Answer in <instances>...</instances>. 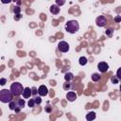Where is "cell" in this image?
<instances>
[{
    "instance_id": "obj_1",
    "label": "cell",
    "mask_w": 121,
    "mask_h": 121,
    "mask_svg": "<svg viewBox=\"0 0 121 121\" xmlns=\"http://www.w3.org/2000/svg\"><path fill=\"white\" fill-rule=\"evenodd\" d=\"M64 28H65V30H66L68 33L74 34V33L78 32V29H79L78 22L76 21V20H70V21H68V22L65 23Z\"/></svg>"
},
{
    "instance_id": "obj_18",
    "label": "cell",
    "mask_w": 121,
    "mask_h": 121,
    "mask_svg": "<svg viewBox=\"0 0 121 121\" xmlns=\"http://www.w3.org/2000/svg\"><path fill=\"white\" fill-rule=\"evenodd\" d=\"M27 104H28V106H29V108H33L34 106H35V100H34V98H31L30 100H28V102H27Z\"/></svg>"
},
{
    "instance_id": "obj_16",
    "label": "cell",
    "mask_w": 121,
    "mask_h": 121,
    "mask_svg": "<svg viewBox=\"0 0 121 121\" xmlns=\"http://www.w3.org/2000/svg\"><path fill=\"white\" fill-rule=\"evenodd\" d=\"M71 88H72L71 83H69V82H65V83H63V89H64V90L68 91V90H70Z\"/></svg>"
},
{
    "instance_id": "obj_7",
    "label": "cell",
    "mask_w": 121,
    "mask_h": 121,
    "mask_svg": "<svg viewBox=\"0 0 121 121\" xmlns=\"http://www.w3.org/2000/svg\"><path fill=\"white\" fill-rule=\"evenodd\" d=\"M38 94L40 95V96H45L48 94V89L46 88L45 85H41L38 88Z\"/></svg>"
},
{
    "instance_id": "obj_5",
    "label": "cell",
    "mask_w": 121,
    "mask_h": 121,
    "mask_svg": "<svg viewBox=\"0 0 121 121\" xmlns=\"http://www.w3.org/2000/svg\"><path fill=\"white\" fill-rule=\"evenodd\" d=\"M95 24H96V26H99V27H102V26H106V24H107V19H106V17H105L104 15H99V16L96 17V19H95Z\"/></svg>"
},
{
    "instance_id": "obj_28",
    "label": "cell",
    "mask_w": 121,
    "mask_h": 121,
    "mask_svg": "<svg viewBox=\"0 0 121 121\" xmlns=\"http://www.w3.org/2000/svg\"><path fill=\"white\" fill-rule=\"evenodd\" d=\"M120 92H121V84H120Z\"/></svg>"
},
{
    "instance_id": "obj_9",
    "label": "cell",
    "mask_w": 121,
    "mask_h": 121,
    "mask_svg": "<svg viewBox=\"0 0 121 121\" xmlns=\"http://www.w3.org/2000/svg\"><path fill=\"white\" fill-rule=\"evenodd\" d=\"M66 98H67L68 101L73 102V101H75L76 98H77V94H76L75 92H73V91H70V92H68V93L66 94Z\"/></svg>"
},
{
    "instance_id": "obj_2",
    "label": "cell",
    "mask_w": 121,
    "mask_h": 121,
    "mask_svg": "<svg viewBox=\"0 0 121 121\" xmlns=\"http://www.w3.org/2000/svg\"><path fill=\"white\" fill-rule=\"evenodd\" d=\"M13 99V94L10 90L3 89L0 91V100L3 103H9Z\"/></svg>"
},
{
    "instance_id": "obj_13",
    "label": "cell",
    "mask_w": 121,
    "mask_h": 121,
    "mask_svg": "<svg viewBox=\"0 0 121 121\" xmlns=\"http://www.w3.org/2000/svg\"><path fill=\"white\" fill-rule=\"evenodd\" d=\"M64 79H65L66 82H70L71 80L74 79V75H73L72 73H70V72L65 73V75H64Z\"/></svg>"
},
{
    "instance_id": "obj_27",
    "label": "cell",
    "mask_w": 121,
    "mask_h": 121,
    "mask_svg": "<svg viewBox=\"0 0 121 121\" xmlns=\"http://www.w3.org/2000/svg\"><path fill=\"white\" fill-rule=\"evenodd\" d=\"M31 90H32V95H36L37 94V89H36V87H32L31 88Z\"/></svg>"
},
{
    "instance_id": "obj_19",
    "label": "cell",
    "mask_w": 121,
    "mask_h": 121,
    "mask_svg": "<svg viewBox=\"0 0 121 121\" xmlns=\"http://www.w3.org/2000/svg\"><path fill=\"white\" fill-rule=\"evenodd\" d=\"M34 100H35V103L38 104V105L42 103V98H41V96H35V97H34Z\"/></svg>"
},
{
    "instance_id": "obj_23",
    "label": "cell",
    "mask_w": 121,
    "mask_h": 121,
    "mask_svg": "<svg viewBox=\"0 0 121 121\" xmlns=\"http://www.w3.org/2000/svg\"><path fill=\"white\" fill-rule=\"evenodd\" d=\"M65 4V1H60V0H56V5H58L59 7L60 6H62Z\"/></svg>"
},
{
    "instance_id": "obj_3",
    "label": "cell",
    "mask_w": 121,
    "mask_h": 121,
    "mask_svg": "<svg viewBox=\"0 0 121 121\" xmlns=\"http://www.w3.org/2000/svg\"><path fill=\"white\" fill-rule=\"evenodd\" d=\"M24 89H25V88H23V85H22L21 83H19V82H13V83H11L9 90L12 92L13 95L19 96L20 95L23 94Z\"/></svg>"
},
{
    "instance_id": "obj_20",
    "label": "cell",
    "mask_w": 121,
    "mask_h": 121,
    "mask_svg": "<svg viewBox=\"0 0 121 121\" xmlns=\"http://www.w3.org/2000/svg\"><path fill=\"white\" fill-rule=\"evenodd\" d=\"M20 11H21V9L19 8V7H14V9H13V12L16 14V15H18V14H20Z\"/></svg>"
},
{
    "instance_id": "obj_11",
    "label": "cell",
    "mask_w": 121,
    "mask_h": 121,
    "mask_svg": "<svg viewBox=\"0 0 121 121\" xmlns=\"http://www.w3.org/2000/svg\"><path fill=\"white\" fill-rule=\"evenodd\" d=\"M31 95H32V90L29 87H26L24 89V92H23V97L24 98H28V97H30Z\"/></svg>"
},
{
    "instance_id": "obj_8",
    "label": "cell",
    "mask_w": 121,
    "mask_h": 121,
    "mask_svg": "<svg viewBox=\"0 0 121 121\" xmlns=\"http://www.w3.org/2000/svg\"><path fill=\"white\" fill-rule=\"evenodd\" d=\"M9 108L10 109V110H12V111H15L16 112H20V108H19V106H18V103H17V100L16 101H11V102H9Z\"/></svg>"
},
{
    "instance_id": "obj_21",
    "label": "cell",
    "mask_w": 121,
    "mask_h": 121,
    "mask_svg": "<svg viewBox=\"0 0 121 121\" xmlns=\"http://www.w3.org/2000/svg\"><path fill=\"white\" fill-rule=\"evenodd\" d=\"M116 77H117V78L119 79V80H121V67L120 68H118V70H117V72H116V75H115Z\"/></svg>"
},
{
    "instance_id": "obj_25",
    "label": "cell",
    "mask_w": 121,
    "mask_h": 121,
    "mask_svg": "<svg viewBox=\"0 0 121 121\" xmlns=\"http://www.w3.org/2000/svg\"><path fill=\"white\" fill-rule=\"evenodd\" d=\"M112 31H113V30H112V28H109V29H107V31H106V35H108V36H111Z\"/></svg>"
},
{
    "instance_id": "obj_24",
    "label": "cell",
    "mask_w": 121,
    "mask_h": 121,
    "mask_svg": "<svg viewBox=\"0 0 121 121\" xmlns=\"http://www.w3.org/2000/svg\"><path fill=\"white\" fill-rule=\"evenodd\" d=\"M114 21H115L116 23H120V22H121V16H119V15H118V16H115V17H114Z\"/></svg>"
},
{
    "instance_id": "obj_22",
    "label": "cell",
    "mask_w": 121,
    "mask_h": 121,
    "mask_svg": "<svg viewBox=\"0 0 121 121\" xmlns=\"http://www.w3.org/2000/svg\"><path fill=\"white\" fill-rule=\"evenodd\" d=\"M111 80H112V83H114V84H115V83H118V80H119V79L117 78V77H116V76H113V77H112Z\"/></svg>"
},
{
    "instance_id": "obj_6",
    "label": "cell",
    "mask_w": 121,
    "mask_h": 121,
    "mask_svg": "<svg viewBox=\"0 0 121 121\" xmlns=\"http://www.w3.org/2000/svg\"><path fill=\"white\" fill-rule=\"evenodd\" d=\"M97 68H98L99 72L106 73L108 71V69H109V64L107 62H105V61H101V62H99L97 64Z\"/></svg>"
},
{
    "instance_id": "obj_10",
    "label": "cell",
    "mask_w": 121,
    "mask_h": 121,
    "mask_svg": "<svg viewBox=\"0 0 121 121\" xmlns=\"http://www.w3.org/2000/svg\"><path fill=\"white\" fill-rule=\"evenodd\" d=\"M49 10H50V12H51L52 14H54V15L59 14V12H60V7H59L58 5H56V4L51 5L50 8H49Z\"/></svg>"
},
{
    "instance_id": "obj_26",
    "label": "cell",
    "mask_w": 121,
    "mask_h": 121,
    "mask_svg": "<svg viewBox=\"0 0 121 121\" xmlns=\"http://www.w3.org/2000/svg\"><path fill=\"white\" fill-rule=\"evenodd\" d=\"M6 82H7V79H6V78H2L0 79V85H5Z\"/></svg>"
},
{
    "instance_id": "obj_17",
    "label": "cell",
    "mask_w": 121,
    "mask_h": 121,
    "mask_svg": "<svg viewBox=\"0 0 121 121\" xmlns=\"http://www.w3.org/2000/svg\"><path fill=\"white\" fill-rule=\"evenodd\" d=\"M17 103H18V106H19L20 109L25 107V101L23 99H17Z\"/></svg>"
},
{
    "instance_id": "obj_14",
    "label": "cell",
    "mask_w": 121,
    "mask_h": 121,
    "mask_svg": "<svg viewBox=\"0 0 121 121\" xmlns=\"http://www.w3.org/2000/svg\"><path fill=\"white\" fill-rule=\"evenodd\" d=\"M92 80L93 81H95V82H96V81H98V80H100V78H101V76L98 74V73H94L93 75H92Z\"/></svg>"
},
{
    "instance_id": "obj_4",
    "label": "cell",
    "mask_w": 121,
    "mask_h": 121,
    "mask_svg": "<svg viewBox=\"0 0 121 121\" xmlns=\"http://www.w3.org/2000/svg\"><path fill=\"white\" fill-rule=\"evenodd\" d=\"M58 49H59V51L62 52V53L67 52L69 50V44H68V43H66L65 41H60L58 43Z\"/></svg>"
},
{
    "instance_id": "obj_12",
    "label": "cell",
    "mask_w": 121,
    "mask_h": 121,
    "mask_svg": "<svg viewBox=\"0 0 121 121\" xmlns=\"http://www.w3.org/2000/svg\"><path fill=\"white\" fill-rule=\"evenodd\" d=\"M95 112H89L87 114H86V120L87 121H93L95 119Z\"/></svg>"
},
{
    "instance_id": "obj_15",
    "label": "cell",
    "mask_w": 121,
    "mask_h": 121,
    "mask_svg": "<svg viewBox=\"0 0 121 121\" xmlns=\"http://www.w3.org/2000/svg\"><path fill=\"white\" fill-rule=\"evenodd\" d=\"M78 62H79V64L81 65V66H84V65H86L87 64V62H88V60H87V58H85V57H80L79 58V60H78Z\"/></svg>"
}]
</instances>
